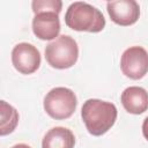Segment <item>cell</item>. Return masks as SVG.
Masks as SVG:
<instances>
[{
	"label": "cell",
	"mask_w": 148,
	"mask_h": 148,
	"mask_svg": "<svg viewBox=\"0 0 148 148\" xmlns=\"http://www.w3.org/2000/svg\"><path fill=\"white\" fill-rule=\"evenodd\" d=\"M117 108L113 103L97 98L87 99L81 109L82 120L91 135L99 136L106 133L117 119Z\"/></svg>",
	"instance_id": "obj_1"
},
{
	"label": "cell",
	"mask_w": 148,
	"mask_h": 148,
	"mask_svg": "<svg viewBox=\"0 0 148 148\" xmlns=\"http://www.w3.org/2000/svg\"><path fill=\"white\" fill-rule=\"evenodd\" d=\"M65 23L75 31L99 32L105 27V18L96 7L83 1H75L66 10Z\"/></svg>",
	"instance_id": "obj_2"
},
{
	"label": "cell",
	"mask_w": 148,
	"mask_h": 148,
	"mask_svg": "<svg viewBox=\"0 0 148 148\" xmlns=\"http://www.w3.org/2000/svg\"><path fill=\"white\" fill-rule=\"evenodd\" d=\"M79 58V47L74 38L61 35L45 47L47 64L57 69H66L75 65Z\"/></svg>",
	"instance_id": "obj_3"
},
{
	"label": "cell",
	"mask_w": 148,
	"mask_h": 148,
	"mask_svg": "<svg viewBox=\"0 0 148 148\" xmlns=\"http://www.w3.org/2000/svg\"><path fill=\"white\" fill-rule=\"evenodd\" d=\"M77 105V99L73 90L65 87L51 89L44 97V110L57 120L69 118Z\"/></svg>",
	"instance_id": "obj_4"
},
{
	"label": "cell",
	"mask_w": 148,
	"mask_h": 148,
	"mask_svg": "<svg viewBox=\"0 0 148 148\" xmlns=\"http://www.w3.org/2000/svg\"><path fill=\"white\" fill-rule=\"evenodd\" d=\"M120 68L125 76L132 80L142 79L148 73V52L141 46H131L124 51Z\"/></svg>",
	"instance_id": "obj_5"
},
{
	"label": "cell",
	"mask_w": 148,
	"mask_h": 148,
	"mask_svg": "<svg viewBox=\"0 0 148 148\" xmlns=\"http://www.w3.org/2000/svg\"><path fill=\"white\" fill-rule=\"evenodd\" d=\"M12 62L22 74H32L40 66V53L29 43H18L12 51Z\"/></svg>",
	"instance_id": "obj_6"
},
{
	"label": "cell",
	"mask_w": 148,
	"mask_h": 148,
	"mask_svg": "<svg viewBox=\"0 0 148 148\" xmlns=\"http://www.w3.org/2000/svg\"><path fill=\"white\" fill-rule=\"evenodd\" d=\"M106 9L111 21L123 27L134 24L140 16V6L134 0L109 1Z\"/></svg>",
	"instance_id": "obj_7"
},
{
	"label": "cell",
	"mask_w": 148,
	"mask_h": 148,
	"mask_svg": "<svg viewBox=\"0 0 148 148\" xmlns=\"http://www.w3.org/2000/svg\"><path fill=\"white\" fill-rule=\"evenodd\" d=\"M32 31L42 40L58 38L60 32L59 15L52 12L35 14V17L32 18Z\"/></svg>",
	"instance_id": "obj_8"
},
{
	"label": "cell",
	"mask_w": 148,
	"mask_h": 148,
	"mask_svg": "<svg viewBox=\"0 0 148 148\" xmlns=\"http://www.w3.org/2000/svg\"><path fill=\"white\" fill-rule=\"evenodd\" d=\"M124 109L132 114H141L148 110V92L141 87H128L120 96Z\"/></svg>",
	"instance_id": "obj_9"
},
{
	"label": "cell",
	"mask_w": 148,
	"mask_h": 148,
	"mask_svg": "<svg viewBox=\"0 0 148 148\" xmlns=\"http://www.w3.org/2000/svg\"><path fill=\"white\" fill-rule=\"evenodd\" d=\"M75 138L66 127H53L46 132L42 141V148H74Z\"/></svg>",
	"instance_id": "obj_10"
},
{
	"label": "cell",
	"mask_w": 148,
	"mask_h": 148,
	"mask_svg": "<svg viewBox=\"0 0 148 148\" xmlns=\"http://www.w3.org/2000/svg\"><path fill=\"white\" fill-rule=\"evenodd\" d=\"M0 114H1V123H0V134L7 135L12 133L18 123V113L15 108L8 104L5 101L0 102Z\"/></svg>",
	"instance_id": "obj_11"
},
{
	"label": "cell",
	"mask_w": 148,
	"mask_h": 148,
	"mask_svg": "<svg viewBox=\"0 0 148 148\" xmlns=\"http://www.w3.org/2000/svg\"><path fill=\"white\" fill-rule=\"evenodd\" d=\"M31 7L35 14L52 12L59 15V13L61 12L62 2L60 0H34L31 3Z\"/></svg>",
	"instance_id": "obj_12"
},
{
	"label": "cell",
	"mask_w": 148,
	"mask_h": 148,
	"mask_svg": "<svg viewBox=\"0 0 148 148\" xmlns=\"http://www.w3.org/2000/svg\"><path fill=\"white\" fill-rule=\"evenodd\" d=\"M142 134H143L145 139L148 141V117L145 118V120L142 123Z\"/></svg>",
	"instance_id": "obj_13"
},
{
	"label": "cell",
	"mask_w": 148,
	"mask_h": 148,
	"mask_svg": "<svg viewBox=\"0 0 148 148\" xmlns=\"http://www.w3.org/2000/svg\"><path fill=\"white\" fill-rule=\"evenodd\" d=\"M12 148H31V147H30V146H28V145H25V143H18V145L13 146Z\"/></svg>",
	"instance_id": "obj_14"
}]
</instances>
